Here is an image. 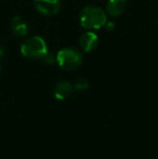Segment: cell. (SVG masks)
<instances>
[{
    "label": "cell",
    "instance_id": "cell-1",
    "mask_svg": "<svg viewBox=\"0 0 158 159\" xmlns=\"http://www.w3.org/2000/svg\"><path fill=\"white\" fill-rule=\"evenodd\" d=\"M80 25L88 30H95L104 27L107 22L106 13L101 8L88 6L81 11L79 16Z\"/></svg>",
    "mask_w": 158,
    "mask_h": 159
},
{
    "label": "cell",
    "instance_id": "cell-2",
    "mask_svg": "<svg viewBox=\"0 0 158 159\" xmlns=\"http://www.w3.org/2000/svg\"><path fill=\"white\" fill-rule=\"evenodd\" d=\"M48 52V47L43 38L39 36L26 39L21 46V53L23 57L28 59H42Z\"/></svg>",
    "mask_w": 158,
    "mask_h": 159
},
{
    "label": "cell",
    "instance_id": "cell-3",
    "mask_svg": "<svg viewBox=\"0 0 158 159\" xmlns=\"http://www.w3.org/2000/svg\"><path fill=\"white\" fill-rule=\"evenodd\" d=\"M82 54L76 48H64L57 52L56 63L65 70L77 69L82 63Z\"/></svg>",
    "mask_w": 158,
    "mask_h": 159
},
{
    "label": "cell",
    "instance_id": "cell-4",
    "mask_svg": "<svg viewBox=\"0 0 158 159\" xmlns=\"http://www.w3.org/2000/svg\"><path fill=\"white\" fill-rule=\"evenodd\" d=\"M34 6L36 10L42 15L52 16L60 11V0H34Z\"/></svg>",
    "mask_w": 158,
    "mask_h": 159
},
{
    "label": "cell",
    "instance_id": "cell-5",
    "mask_svg": "<svg viewBox=\"0 0 158 159\" xmlns=\"http://www.w3.org/2000/svg\"><path fill=\"white\" fill-rule=\"evenodd\" d=\"M79 44L84 52H91L99 44V37H97V35L94 32L88 30V32H86L80 36Z\"/></svg>",
    "mask_w": 158,
    "mask_h": 159
},
{
    "label": "cell",
    "instance_id": "cell-6",
    "mask_svg": "<svg viewBox=\"0 0 158 159\" xmlns=\"http://www.w3.org/2000/svg\"><path fill=\"white\" fill-rule=\"evenodd\" d=\"M72 92H73V84L70 81H66V80L59 81L54 86V89H53L54 98L59 101H64L67 98H70Z\"/></svg>",
    "mask_w": 158,
    "mask_h": 159
},
{
    "label": "cell",
    "instance_id": "cell-7",
    "mask_svg": "<svg viewBox=\"0 0 158 159\" xmlns=\"http://www.w3.org/2000/svg\"><path fill=\"white\" fill-rule=\"evenodd\" d=\"M127 7L126 0H108L106 3V11L113 17L121 15Z\"/></svg>",
    "mask_w": 158,
    "mask_h": 159
},
{
    "label": "cell",
    "instance_id": "cell-8",
    "mask_svg": "<svg viewBox=\"0 0 158 159\" xmlns=\"http://www.w3.org/2000/svg\"><path fill=\"white\" fill-rule=\"evenodd\" d=\"M11 30L17 37H25L28 34V25L21 16H14L11 21Z\"/></svg>",
    "mask_w": 158,
    "mask_h": 159
},
{
    "label": "cell",
    "instance_id": "cell-9",
    "mask_svg": "<svg viewBox=\"0 0 158 159\" xmlns=\"http://www.w3.org/2000/svg\"><path fill=\"white\" fill-rule=\"evenodd\" d=\"M74 88L78 91H84L89 88V81L84 78H81V79H78L74 84Z\"/></svg>",
    "mask_w": 158,
    "mask_h": 159
},
{
    "label": "cell",
    "instance_id": "cell-10",
    "mask_svg": "<svg viewBox=\"0 0 158 159\" xmlns=\"http://www.w3.org/2000/svg\"><path fill=\"white\" fill-rule=\"evenodd\" d=\"M42 60H43L44 63L52 65L54 62H56V55H54L52 52H49L48 51V52L46 53V55L42 57Z\"/></svg>",
    "mask_w": 158,
    "mask_h": 159
},
{
    "label": "cell",
    "instance_id": "cell-11",
    "mask_svg": "<svg viewBox=\"0 0 158 159\" xmlns=\"http://www.w3.org/2000/svg\"><path fill=\"white\" fill-rule=\"evenodd\" d=\"M104 27H105V30H107V32H113V30H115V27H116V25H115L114 22L107 21L105 23V25H104Z\"/></svg>",
    "mask_w": 158,
    "mask_h": 159
},
{
    "label": "cell",
    "instance_id": "cell-12",
    "mask_svg": "<svg viewBox=\"0 0 158 159\" xmlns=\"http://www.w3.org/2000/svg\"><path fill=\"white\" fill-rule=\"evenodd\" d=\"M3 54H4L3 50H2V48H0V61H1L2 57H3Z\"/></svg>",
    "mask_w": 158,
    "mask_h": 159
},
{
    "label": "cell",
    "instance_id": "cell-13",
    "mask_svg": "<svg viewBox=\"0 0 158 159\" xmlns=\"http://www.w3.org/2000/svg\"><path fill=\"white\" fill-rule=\"evenodd\" d=\"M0 70H1V67H0Z\"/></svg>",
    "mask_w": 158,
    "mask_h": 159
}]
</instances>
